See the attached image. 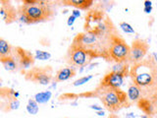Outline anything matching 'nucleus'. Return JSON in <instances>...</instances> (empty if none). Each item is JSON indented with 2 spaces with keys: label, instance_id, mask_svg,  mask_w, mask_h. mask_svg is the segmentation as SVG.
Segmentation results:
<instances>
[{
  "label": "nucleus",
  "instance_id": "nucleus-15",
  "mask_svg": "<svg viewBox=\"0 0 157 118\" xmlns=\"http://www.w3.org/2000/svg\"><path fill=\"white\" fill-rule=\"evenodd\" d=\"M0 61H1L4 68L6 69V70H8V71H16L18 69V67H20L16 57H15L13 54L11 56H9V57L1 58V59H0Z\"/></svg>",
  "mask_w": 157,
  "mask_h": 118
},
{
  "label": "nucleus",
  "instance_id": "nucleus-21",
  "mask_svg": "<svg viewBox=\"0 0 157 118\" xmlns=\"http://www.w3.org/2000/svg\"><path fill=\"white\" fill-rule=\"evenodd\" d=\"M93 78L92 75H86V76H83L80 79H78L77 81H75L73 83V86H75V87H78V86H82L83 85V84H86L87 83L88 81H90L91 79Z\"/></svg>",
  "mask_w": 157,
  "mask_h": 118
},
{
  "label": "nucleus",
  "instance_id": "nucleus-18",
  "mask_svg": "<svg viewBox=\"0 0 157 118\" xmlns=\"http://www.w3.org/2000/svg\"><path fill=\"white\" fill-rule=\"evenodd\" d=\"M38 103L36 101V100H29V103L27 105V110L29 114H33V115H36L37 114L38 112Z\"/></svg>",
  "mask_w": 157,
  "mask_h": 118
},
{
  "label": "nucleus",
  "instance_id": "nucleus-7",
  "mask_svg": "<svg viewBox=\"0 0 157 118\" xmlns=\"http://www.w3.org/2000/svg\"><path fill=\"white\" fill-rule=\"evenodd\" d=\"M52 68L50 66L34 67L28 71L26 79L29 81L36 82L39 85L47 86L52 81Z\"/></svg>",
  "mask_w": 157,
  "mask_h": 118
},
{
  "label": "nucleus",
  "instance_id": "nucleus-14",
  "mask_svg": "<svg viewBox=\"0 0 157 118\" xmlns=\"http://www.w3.org/2000/svg\"><path fill=\"white\" fill-rule=\"evenodd\" d=\"M127 95H128V97H129V100L132 102H137L142 96L140 88L136 85H135L134 83H132L130 85L129 88H128Z\"/></svg>",
  "mask_w": 157,
  "mask_h": 118
},
{
  "label": "nucleus",
  "instance_id": "nucleus-28",
  "mask_svg": "<svg viewBox=\"0 0 157 118\" xmlns=\"http://www.w3.org/2000/svg\"><path fill=\"white\" fill-rule=\"evenodd\" d=\"M97 114L98 115H104V111H98Z\"/></svg>",
  "mask_w": 157,
  "mask_h": 118
},
{
  "label": "nucleus",
  "instance_id": "nucleus-23",
  "mask_svg": "<svg viewBox=\"0 0 157 118\" xmlns=\"http://www.w3.org/2000/svg\"><path fill=\"white\" fill-rule=\"evenodd\" d=\"M75 21H76V17H75V16H73V15H71V16L68 18L67 25H68L69 27H70V26H73V24L75 23Z\"/></svg>",
  "mask_w": 157,
  "mask_h": 118
},
{
  "label": "nucleus",
  "instance_id": "nucleus-5",
  "mask_svg": "<svg viewBox=\"0 0 157 118\" xmlns=\"http://www.w3.org/2000/svg\"><path fill=\"white\" fill-rule=\"evenodd\" d=\"M99 57L97 54L90 52L77 44L72 43L67 52V62L72 67H85L90 63L92 59Z\"/></svg>",
  "mask_w": 157,
  "mask_h": 118
},
{
  "label": "nucleus",
  "instance_id": "nucleus-27",
  "mask_svg": "<svg viewBox=\"0 0 157 118\" xmlns=\"http://www.w3.org/2000/svg\"><path fill=\"white\" fill-rule=\"evenodd\" d=\"M144 11L145 13H147V14H149V13H151V11H152V7L144 8Z\"/></svg>",
  "mask_w": 157,
  "mask_h": 118
},
{
  "label": "nucleus",
  "instance_id": "nucleus-2",
  "mask_svg": "<svg viewBox=\"0 0 157 118\" xmlns=\"http://www.w3.org/2000/svg\"><path fill=\"white\" fill-rule=\"evenodd\" d=\"M18 14L21 22L33 24L50 20L54 15V10L49 1L25 0L18 10Z\"/></svg>",
  "mask_w": 157,
  "mask_h": 118
},
{
  "label": "nucleus",
  "instance_id": "nucleus-6",
  "mask_svg": "<svg viewBox=\"0 0 157 118\" xmlns=\"http://www.w3.org/2000/svg\"><path fill=\"white\" fill-rule=\"evenodd\" d=\"M130 65L129 63L122 64L121 67L118 69H113V70L104 76L101 80L100 86L103 87H111L115 88H120L123 85L124 79L130 75Z\"/></svg>",
  "mask_w": 157,
  "mask_h": 118
},
{
  "label": "nucleus",
  "instance_id": "nucleus-12",
  "mask_svg": "<svg viewBox=\"0 0 157 118\" xmlns=\"http://www.w3.org/2000/svg\"><path fill=\"white\" fill-rule=\"evenodd\" d=\"M76 75V69L72 67V66H68L65 68L60 69L55 75L54 78V82H63V81H67L69 79L73 78Z\"/></svg>",
  "mask_w": 157,
  "mask_h": 118
},
{
  "label": "nucleus",
  "instance_id": "nucleus-10",
  "mask_svg": "<svg viewBox=\"0 0 157 118\" xmlns=\"http://www.w3.org/2000/svg\"><path fill=\"white\" fill-rule=\"evenodd\" d=\"M13 55L16 57L19 66L24 69L31 67L34 62V57L33 56V54L28 50H25L22 47L15 48V51H13Z\"/></svg>",
  "mask_w": 157,
  "mask_h": 118
},
{
  "label": "nucleus",
  "instance_id": "nucleus-24",
  "mask_svg": "<svg viewBox=\"0 0 157 118\" xmlns=\"http://www.w3.org/2000/svg\"><path fill=\"white\" fill-rule=\"evenodd\" d=\"M72 15L73 16H75L76 18H78V17L81 16V12L78 11V10H74V11L72 12Z\"/></svg>",
  "mask_w": 157,
  "mask_h": 118
},
{
  "label": "nucleus",
  "instance_id": "nucleus-13",
  "mask_svg": "<svg viewBox=\"0 0 157 118\" xmlns=\"http://www.w3.org/2000/svg\"><path fill=\"white\" fill-rule=\"evenodd\" d=\"M62 3L65 5H69V6H74L78 9L86 10L93 4V0H64Z\"/></svg>",
  "mask_w": 157,
  "mask_h": 118
},
{
  "label": "nucleus",
  "instance_id": "nucleus-19",
  "mask_svg": "<svg viewBox=\"0 0 157 118\" xmlns=\"http://www.w3.org/2000/svg\"><path fill=\"white\" fill-rule=\"evenodd\" d=\"M19 106H20V101L15 96H13V97H11L9 100V102L7 103V108H6V110H5V111L18 109Z\"/></svg>",
  "mask_w": 157,
  "mask_h": 118
},
{
  "label": "nucleus",
  "instance_id": "nucleus-17",
  "mask_svg": "<svg viewBox=\"0 0 157 118\" xmlns=\"http://www.w3.org/2000/svg\"><path fill=\"white\" fill-rule=\"evenodd\" d=\"M52 93L50 91H45V92H40L36 95L34 100L37 103H45L51 98Z\"/></svg>",
  "mask_w": 157,
  "mask_h": 118
},
{
  "label": "nucleus",
  "instance_id": "nucleus-9",
  "mask_svg": "<svg viewBox=\"0 0 157 118\" xmlns=\"http://www.w3.org/2000/svg\"><path fill=\"white\" fill-rule=\"evenodd\" d=\"M137 106L146 115L150 117L157 116V90L148 96L141 97L137 101Z\"/></svg>",
  "mask_w": 157,
  "mask_h": 118
},
{
  "label": "nucleus",
  "instance_id": "nucleus-3",
  "mask_svg": "<svg viewBox=\"0 0 157 118\" xmlns=\"http://www.w3.org/2000/svg\"><path fill=\"white\" fill-rule=\"evenodd\" d=\"M95 96L100 98L102 104L110 112H117L130 105L128 95L121 88L100 86L96 88Z\"/></svg>",
  "mask_w": 157,
  "mask_h": 118
},
{
  "label": "nucleus",
  "instance_id": "nucleus-16",
  "mask_svg": "<svg viewBox=\"0 0 157 118\" xmlns=\"http://www.w3.org/2000/svg\"><path fill=\"white\" fill-rule=\"evenodd\" d=\"M13 54V49L11 44L3 38H0V59L11 56Z\"/></svg>",
  "mask_w": 157,
  "mask_h": 118
},
{
  "label": "nucleus",
  "instance_id": "nucleus-22",
  "mask_svg": "<svg viewBox=\"0 0 157 118\" xmlns=\"http://www.w3.org/2000/svg\"><path fill=\"white\" fill-rule=\"evenodd\" d=\"M120 28H121L126 33H135V30H134V28H132L129 23H126V22H122V23H120Z\"/></svg>",
  "mask_w": 157,
  "mask_h": 118
},
{
  "label": "nucleus",
  "instance_id": "nucleus-8",
  "mask_svg": "<svg viewBox=\"0 0 157 118\" xmlns=\"http://www.w3.org/2000/svg\"><path fill=\"white\" fill-rule=\"evenodd\" d=\"M149 45L145 41L140 38L135 39L132 43L131 46V56H130V62L132 64L139 63L147 56Z\"/></svg>",
  "mask_w": 157,
  "mask_h": 118
},
{
  "label": "nucleus",
  "instance_id": "nucleus-4",
  "mask_svg": "<svg viewBox=\"0 0 157 118\" xmlns=\"http://www.w3.org/2000/svg\"><path fill=\"white\" fill-rule=\"evenodd\" d=\"M130 56L131 46L119 34L114 33L108 49V60L114 61L117 64H126L130 62Z\"/></svg>",
  "mask_w": 157,
  "mask_h": 118
},
{
  "label": "nucleus",
  "instance_id": "nucleus-1",
  "mask_svg": "<svg viewBox=\"0 0 157 118\" xmlns=\"http://www.w3.org/2000/svg\"><path fill=\"white\" fill-rule=\"evenodd\" d=\"M132 82L141 91V97L151 95L157 90V63L152 56H146L130 69Z\"/></svg>",
  "mask_w": 157,
  "mask_h": 118
},
{
  "label": "nucleus",
  "instance_id": "nucleus-11",
  "mask_svg": "<svg viewBox=\"0 0 157 118\" xmlns=\"http://www.w3.org/2000/svg\"><path fill=\"white\" fill-rule=\"evenodd\" d=\"M1 8H0V14H1V17L4 20L5 23H12L16 20L18 16V11H16L11 4L7 1H1Z\"/></svg>",
  "mask_w": 157,
  "mask_h": 118
},
{
  "label": "nucleus",
  "instance_id": "nucleus-20",
  "mask_svg": "<svg viewBox=\"0 0 157 118\" xmlns=\"http://www.w3.org/2000/svg\"><path fill=\"white\" fill-rule=\"evenodd\" d=\"M51 57V54L46 51H42V50H36V59H39V60H47Z\"/></svg>",
  "mask_w": 157,
  "mask_h": 118
},
{
  "label": "nucleus",
  "instance_id": "nucleus-26",
  "mask_svg": "<svg viewBox=\"0 0 157 118\" xmlns=\"http://www.w3.org/2000/svg\"><path fill=\"white\" fill-rule=\"evenodd\" d=\"M90 108H92V109H95V110H97V111H101V110H102V107L98 106V105H91Z\"/></svg>",
  "mask_w": 157,
  "mask_h": 118
},
{
  "label": "nucleus",
  "instance_id": "nucleus-25",
  "mask_svg": "<svg viewBox=\"0 0 157 118\" xmlns=\"http://www.w3.org/2000/svg\"><path fill=\"white\" fill-rule=\"evenodd\" d=\"M144 8H147V7H152V2L151 1H144Z\"/></svg>",
  "mask_w": 157,
  "mask_h": 118
}]
</instances>
